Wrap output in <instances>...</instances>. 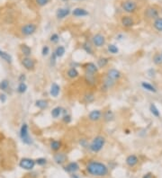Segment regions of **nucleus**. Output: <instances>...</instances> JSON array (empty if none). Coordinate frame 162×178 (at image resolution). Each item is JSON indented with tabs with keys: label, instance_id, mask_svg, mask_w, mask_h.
Instances as JSON below:
<instances>
[{
	"label": "nucleus",
	"instance_id": "obj_30",
	"mask_svg": "<svg viewBox=\"0 0 162 178\" xmlns=\"http://www.w3.org/2000/svg\"><path fill=\"white\" fill-rule=\"evenodd\" d=\"M150 111H151V114H152L153 116H155V117H159V116H160V113H159V111L158 107L155 105L154 104H151V105H150Z\"/></svg>",
	"mask_w": 162,
	"mask_h": 178
},
{
	"label": "nucleus",
	"instance_id": "obj_14",
	"mask_svg": "<svg viewBox=\"0 0 162 178\" xmlns=\"http://www.w3.org/2000/svg\"><path fill=\"white\" fill-rule=\"evenodd\" d=\"M139 163V158H138V156H135V155H130V156H128L126 157V164L129 167H133L137 165V164Z\"/></svg>",
	"mask_w": 162,
	"mask_h": 178
},
{
	"label": "nucleus",
	"instance_id": "obj_24",
	"mask_svg": "<svg viewBox=\"0 0 162 178\" xmlns=\"http://www.w3.org/2000/svg\"><path fill=\"white\" fill-rule=\"evenodd\" d=\"M141 86H142L143 89L145 90L148 91V92H151V93H156L157 92V89L154 86H152L151 84L148 83V82H141Z\"/></svg>",
	"mask_w": 162,
	"mask_h": 178
},
{
	"label": "nucleus",
	"instance_id": "obj_12",
	"mask_svg": "<svg viewBox=\"0 0 162 178\" xmlns=\"http://www.w3.org/2000/svg\"><path fill=\"white\" fill-rule=\"evenodd\" d=\"M102 115H103V113L100 110H94L89 113L88 119L92 121H98L99 120H101V118H102Z\"/></svg>",
	"mask_w": 162,
	"mask_h": 178
},
{
	"label": "nucleus",
	"instance_id": "obj_10",
	"mask_svg": "<svg viewBox=\"0 0 162 178\" xmlns=\"http://www.w3.org/2000/svg\"><path fill=\"white\" fill-rule=\"evenodd\" d=\"M121 24L125 28H131L135 24L134 20L132 16H124L121 18Z\"/></svg>",
	"mask_w": 162,
	"mask_h": 178
},
{
	"label": "nucleus",
	"instance_id": "obj_13",
	"mask_svg": "<svg viewBox=\"0 0 162 178\" xmlns=\"http://www.w3.org/2000/svg\"><path fill=\"white\" fill-rule=\"evenodd\" d=\"M68 159L67 155L65 153H56L54 155V161H55L58 165H62Z\"/></svg>",
	"mask_w": 162,
	"mask_h": 178
},
{
	"label": "nucleus",
	"instance_id": "obj_20",
	"mask_svg": "<svg viewBox=\"0 0 162 178\" xmlns=\"http://www.w3.org/2000/svg\"><path fill=\"white\" fill-rule=\"evenodd\" d=\"M59 91H60V87L58 84L56 83H53L51 86V89H50V94L51 96L53 97H58V95L59 94Z\"/></svg>",
	"mask_w": 162,
	"mask_h": 178
},
{
	"label": "nucleus",
	"instance_id": "obj_37",
	"mask_svg": "<svg viewBox=\"0 0 162 178\" xmlns=\"http://www.w3.org/2000/svg\"><path fill=\"white\" fill-rule=\"evenodd\" d=\"M153 62L156 64V65H160L162 64V57H161V54L159 53H156L153 57Z\"/></svg>",
	"mask_w": 162,
	"mask_h": 178
},
{
	"label": "nucleus",
	"instance_id": "obj_42",
	"mask_svg": "<svg viewBox=\"0 0 162 178\" xmlns=\"http://www.w3.org/2000/svg\"><path fill=\"white\" fill-rule=\"evenodd\" d=\"M35 163L39 166H44L45 164L47 163V160L45 158H43V157H41V158H37L35 160Z\"/></svg>",
	"mask_w": 162,
	"mask_h": 178
},
{
	"label": "nucleus",
	"instance_id": "obj_44",
	"mask_svg": "<svg viewBox=\"0 0 162 178\" xmlns=\"http://www.w3.org/2000/svg\"><path fill=\"white\" fill-rule=\"evenodd\" d=\"M62 121L65 122V123H70L71 121V116L69 115V114H64L63 115V118H62Z\"/></svg>",
	"mask_w": 162,
	"mask_h": 178
},
{
	"label": "nucleus",
	"instance_id": "obj_34",
	"mask_svg": "<svg viewBox=\"0 0 162 178\" xmlns=\"http://www.w3.org/2000/svg\"><path fill=\"white\" fill-rule=\"evenodd\" d=\"M16 91L19 94H24L27 91V86L24 82H23V83H19V85L16 88Z\"/></svg>",
	"mask_w": 162,
	"mask_h": 178
},
{
	"label": "nucleus",
	"instance_id": "obj_25",
	"mask_svg": "<svg viewBox=\"0 0 162 178\" xmlns=\"http://www.w3.org/2000/svg\"><path fill=\"white\" fill-rule=\"evenodd\" d=\"M48 105H49L48 101L43 100V99H40L35 102V106L38 107L39 109H41V110H44V109L48 107Z\"/></svg>",
	"mask_w": 162,
	"mask_h": 178
},
{
	"label": "nucleus",
	"instance_id": "obj_21",
	"mask_svg": "<svg viewBox=\"0 0 162 178\" xmlns=\"http://www.w3.org/2000/svg\"><path fill=\"white\" fill-rule=\"evenodd\" d=\"M114 84H115V81L106 77V78H105V81L103 82V86H102V88H104L105 90H108V89H111V88L114 86Z\"/></svg>",
	"mask_w": 162,
	"mask_h": 178
},
{
	"label": "nucleus",
	"instance_id": "obj_51",
	"mask_svg": "<svg viewBox=\"0 0 162 178\" xmlns=\"http://www.w3.org/2000/svg\"><path fill=\"white\" fill-rule=\"evenodd\" d=\"M1 51H1V50H0V54H1Z\"/></svg>",
	"mask_w": 162,
	"mask_h": 178
},
{
	"label": "nucleus",
	"instance_id": "obj_48",
	"mask_svg": "<svg viewBox=\"0 0 162 178\" xmlns=\"http://www.w3.org/2000/svg\"><path fill=\"white\" fill-rule=\"evenodd\" d=\"M79 143H80V145L81 146H83L84 148H86L87 147V144H86V140H85V139H82L80 141H79Z\"/></svg>",
	"mask_w": 162,
	"mask_h": 178
},
{
	"label": "nucleus",
	"instance_id": "obj_39",
	"mask_svg": "<svg viewBox=\"0 0 162 178\" xmlns=\"http://www.w3.org/2000/svg\"><path fill=\"white\" fill-rule=\"evenodd\" d=\"M84 100L86 102H92L95 101V96H94V94H86L84 95Z\"/></svg>",
	"mask_w": 162,
	"mask_h": 178
},
{
	"label": "nucleus",
	"instance_id": "obj_19",
	"mask_svg": "<svg viewBox=\"0 0 162 178\" xmlns=\"http://www.w3.org/2000/svg\"><path fill=\"white\" fill-rule=\"evenodd\" d=\"M70 13V8H59L58 9L56 16L59 19H63L65 17H67Z\"/></svg>",
	"mask_w": 162,
	"mask_h": 178
},
{
	"label": "nucleus",
	"instance_id": "obj_29",
	"mask_svg": "<svg viewBox=\"0 0 162 178\" xmlns=\"http://www.w3.org/2000/svg\"><path fill=\"white\" fill-rule=\"evenodd\" d=\"M62 108L61 107H55V108H53L52 109V111H51V116L53 118H59L60 115H61L62 113Z\"/></svg>",
	"mask_w": 162,
	"mask_h": 178
},
{
	"label": "nucleus",
	"instance_id": "obj_11",
	"mask_svg": "<svg viewBox=\"0 0 162 178\" xmlns=\"http://www.w3.org/2000/svg\"><path fill=\"white\" fill-rule=\"evenodd\" d=\"M106 77L111 78V79H113V80H114V81H116V80H119L121 78L122 73L119 70L115 69V68H111V69H109V70L107 71Z\"/></svg>",
	"mask_w": 162,
	"mask_h": 178
},
{
	"label": "nucleus",
	"instance_id": "obj_32",
	"mask_svg": "<svg viewBox=\"0 0 162 178\" xmlns=\"http://www.w3.org/2000/svg\"><path fill=\"white\" fill-rule=\"evenodd\" d=\"M65 51H66V50H65V48L63 46H58L57 49L55 50V51H54V53L56 54L57 58H61L62 56H64Z\"/></svg>",
	"mask_w": 162,
	"mask_h": 178
},
{
	"label": "nucleus",
	"instance_id": "obj_43",
	"mask_svg": "<svg viewBox=\"0 0 162 178\" xmlns=\"http://www.w3.org/2000/svg\"><path fill=\"white\" fill-rule=\"evenodd\" d=\"M49 52H50V48L47 46V45L43 46V50H42L43 56H47V55L49 54Z\"/></svg>",
	"mask_w": 162,
	"mask_h": 178
},
{
	"label": "nucleus",
	"instance_id": "obj_7",
	"mask_svg": "<svg viewBox=\"0 0 162 178\" xmlns=\"http://www.w3.org/2000/svg\"><path fill=\"white\" fill-rule=\"evenodd\" d=\"M35 160H33L32 158H28V157H24V158H22L21 161L19 163V167L25 169V170H32L35 166Z\"/></svg>",
	"mask_w": 162,
	"mask_h": 178
},
{
	"label": "nucleus",
	"instance_id": "obj_41",
	"mask_svg": "<svg viewBox=\"0 0 162 178\" xmlns=\"http://www.w3.org/2000/svg\"><path fill=\"white\" fill-rule=\"evenodd\" d=\"M51 0H35V3L37 4V5L39 6H44L48 4Z\"/></svg>",
	"mask_w": 162,
	"mask_h": 178
},
{
	"label": "nucleus",
	"instance_id": "obj_28",
	"mask_svg": "<svg viewBox=\"0 0 162 178\" xmlns=\"http://www.w3.org/2000/svg\"><path fill=\"white\" fill-rule=\"evenodd\" d=\"M0 58H1L3 60H5V62L8 63V64H11L12 61H13L12 56L10 55L9 53L5 52V51H1V54H0Z\"/></svg>",
	"mask_w": 162,
	"mask_h": 178
},
{
	"label": "nucleus",
	"instance_id": "obj_50",
	"mask_svg": "<svg viewBox=\"0 0 162 178\" xmlns=\"http://www.w3.org/2000/svg\"><path fill=\"white\" fill-rule=\"evenodd\" d=\"M160 12H161V13H162V8H161V10H160Z\"/></svg>",
	"mask_w": 162,
	"mask_h": 178
},
{
	"label": "nucleus",
	"instance_id": "obj_1",
	"mask_svg": "<svg viewBox=\"0 0 162 178\" xmlns=\"http://www.w3.org/2000/svg\"><path fill=\"white\" fill-rule=\"evenodd\" d=\"M86 171L91 175L98 177L105 176L109 172L108 167L105 164L98 161H90L86 166Z\"/></svg>",
	"mask_w": 162,
	"mask_h": 178
},
{
	"label": "nucleus",
	"instance_id": "obj_8",
	"mask_svg": "<svg viewBox=\"0 0 162 178\" xmlns=\"http://www.w3.org/2000/svg\"><path fill=\"white\" fill-rule=\"evenodd\" d=\"M22 65L24 66V67L26 70H33L35 68V61L32 59H31L30 57H24L21 60Z\"/></svg>",
	"mask_w": 162,
	"mask_h": 178
},
{
	"label": "nucleus",
	"instance_id": "obj_17",
	"mask_svg": "<svg viewBox=\"0 0 162 178\" xmlns=\"http://www.w3.org/2000/svg\"><path fill=\"white\" fill-rule=\"evenodd\" d=\"M85 81L89 86H94L95 84H96V75L86 72L85 73Z\"/></svg>",
	"mask_w": 162,
	"mask_h": 178
},
{
	"label": "nucleus",
	"instance_id": "obj_5",
	"mask_svg": "<svg viewBox=\"0 0 162 178\" xmlns=\"http://www.w3.org/2000/svg\"><path fill=\"white\" fill-rule=\"evenodd\" d=\"M37 30V25L35 24L29 23L25 24L21 27V33L24 36H31Z\"/></svg>",
	"mask_w": 162,
	"mask_h": 178
},
{
	"label": "nucleus",
	"instance_id": "obj_23",
	"mask_svg": "<svg viewBox=\"0 0 162 178\" xmlns=\"http://www.w3.org/2000/svg\"><path fill=\"white\" fill-rule=\"evenodd\" d=\"M61 146H62L61 141L56 140H51V144H50V147H51V148L53 150V151H58V150L60 149Z\"/></svg>",
	"mask_w": 162,
	"mask_h": 178
},
{
	"label": "nucleus",
	"instance_id": "obj_18",
	"mask_svg": "<svg viewBox=\"0 0 162 178\" xmlns=\"http://www.w3.org/2000/svg\"><path fill=\"white\" fill-rule=\"evenodd\" d=\"M78 169H79V166L77 162H71L70 164H68L67 167H65V170L70 173H75Z\"/></svg>",
	"mask_w": 162,
	"mask_h": 178
},
{
	"label": "nucleus",
	"instance_id": "obj_27",
	"mask_svg": "<svg viewBox=\"0 0 162 178\" xmlns=\"http://www.w3.org/2000/svg\"><path fill=\"white\" fill-rule=\"evenodd\" d=\"M78 75H79V73L77 70V68H75V67L70 68V69L68 70V72H67V76L69 77L70 78H71V79H74V78H78Z\"/></svg>",
	"mask_w": 162,
	"mask_h": 178
},
{
	"label": "nucleus",
	"instance_id": "obj_22",
	"mask_svg": "<svg viewBox=\"0 0 162 178\" xmlns=\"http://www.w3.org/2000/svg\"><path fill=\"white\" fill-rule=\"evenodd\" d=\"M20 50H21L22 54L24 57H30L32 54V49L26 44H22L20 46Z\"/></svg>",
	"mask_w": 162,
	"mask_h": 178
},
{
	"label": "nucleus",
	"instance_id": "obj_9",
	"mask_svg": "<svg viewBox=\"0 0 162 178\" xmlns=\"http://www.w3.org/2000/svg\"><path fill=\"white\" fill-rule=\"evenodd\" d=\"M92 42L95 46L100 48V47H103L105 44V38L104 35H102V34L97 33V34H96V35L93 36Z\"/></svg>",
	"mask_w": 162,
	"mask_h": 178
},
{
	"label": "nucleus",
	"instance_id": "obj_46",
	"mask_svg": "<svg viewBox=\"0 0 162 178\" xmlns=\"http://www.w3.org/2000/svg\"><path fill=\"white\" fill-rule=\"evenodd\" d=\"M6 99H7V97H6L5 94H0V102H1L2 104H4V102H6Z\"/></svg>",
	"mask_w": 162,
	"mask_h": 178
},
{
	"label": "nucleus",
	"instance_id": "obj_16",
	"mask_svg": "<svg viewBox=\"0 0 162 178\" xmlns=\"http://www.w3.org/2000/svg\"><path fill=\"white\" fill-rule=\"evenodd\" d=\"M72 15L76 17H83V16H88V12L86 10H85L84 8H80V7H78V8H75L72 12Z\"/></svg>",
	"mask_w": 162,
	"mask_h": 178
},
{
	"label": "nucleus",
	"instance_id": "obj_31",
	"mask_svg": "<svg viewBox=\"0 0 162 178\" xmlns=\"http://www.w3.org/2000/svg\"><path fill=\"white\" fill-rule=\"evenodd\" d=\"M114 118V115H113V113L111 111V110H107L104 113V119L105 121H113Z\"/></svg>",
	"mask_w": 162,
	"mask_h": 178
},
{
	"label": "nucleus",
	"instance_id": "obj_26",
	"mask_svg": "<svg viewBox=\"0 0 162 178\" xmlns=\"http://www.w3.org/2000/svg\"><path fill=\"white\" fill-rule=\"evenodd\" d=\"M153 27L158 32H162V17H158L153 21Z\"/></svg>",
	"mask_w": 162,
	"mask_h": 178
},
{
	"label": "nucleus",
	"instance_id": "obj_40",
	"mask_svg": "<svg viewBox=\"0 0 162 178\" xmlns=\"http://www.w3.org/2000/svg\"><path fill=\"white\" fill-rule=\"evenodd\" d=\"M59 36L57 33H53L50 38L51 42H52V43H57L59 42Z\"/></svg>",
	"mask_w": 162,
	"mask_h": 178
},
{
	"label": "nucleus",
	"instance_id": "obj_35",
	"mask_svg": "<svg viewBox=\"0 0 162 178\" xmlns=\"http://www.w3.org/2000/svg\"><path fill=\"white\" fill-rule=\"evenodd\" d=\"M9 88V81L7 79H4L0 82V90L6 91Z\"/></svg>",
	"mask_w": 162,
	"mask_h": 178
},
{
	"label": "nucleus",
	"instance_id": "obj_6",
	"mask_svg": "<svg viewBox=\"0 0 162 178\" xmlns=\"http://www.w3.org/2000/svg\"><path fill=\"white\" fill-rule=\"evenodd\" d=\"M144 16L148 20H154L159 17V10L156 6H148L144 12Z\"/></svg>",
	"mask_w": 162,
	"mask_h": 178
},
{
	"label": "nucleus",
	"instance_id": "obj_15",
	"mask_svg": "<svg viewBox=\"0 0 162 178\" xmlns=\"http://www.w3.org/2000/svg\"><path fill=\"white\" fill-rule=\"evenodd\" d=\"M85 69H86V72H88V73L96 75L98 71V67L96 64L89 62V63H86L85 65Z\"/></svg>",
	"mask_w": 162,
	"mask_h": 178
},
{
	"label": "nucleus",
	"instance_id": "obj_3",
	"mask_svg": "<svg viewBox=\"0 0 162 178\" xmlns=\"http://www.w3.org/2000/svg\"><path fill=\"white\" fill-rule=\"evenodd\" d=\"M20 138L26 145H31L32 143V138L29 135V128L26 123H23L21 128H20Z\"/></svg>",
	"mask_w": 162,
	"mask_h": 178
},
{
	"label": "nucleus",
	"instance_id": "obj_36",
	"mask_svg": "<svg viewBox=\"0 0 162 178\" xmlns=\"http://www.w3.org/2000/svg\"><path fill=\"white\" fill-rule=\"evenodd\" d=\"M83 49H84V51H85L86 53L90 54V55H93L94 51H93V49H92V47H91V45H90L89 42H85V43L83 44Z\"/></svg>",
	"mask_w": 162,
	"mask_h": 178
},
{
	"label": "nucleus",
	"instance_id": "obj_45",
	"mask_svg": "<svg viewBox=\"0 0 162 178\" xmlns=\"http://www.w3.org/2000/svg\"><path fill=\"white\" fill-rule=\"evenodd\" d=\"M56 58H57L56 54L53 52L51 57V64L52 66H54V65H55V63H56Z\"/></svg>",
	"mask_w": 162,
	"mask_h": 178
},
{
	"label": "nucleus",
	"instance_id": "obj_49",
	"mask_svg": "<svg viewBox=\"0 0 162 178\" xmlns=\"http://www.w3.org/2000/svg\"><path fill=\"white\" fill-rule=\"evenodd\" d=\"M142 178H153V175L151 173H147L143 175Z\"/></svg>",
	"mask_w": 162,
	"mask_h": 178
},
{
	"label": "nucleus",
	"instance_id": "obj_4",
	"mask_svg": "<svg viewBox=\"0 0 162 178\" xmlns=\"http://www.w3.org/2000/svg\"><path fill=\"white\" fill-rule=\"evenodd\" d=\"M122 8H123L124 12L128 13H132L134 12H136L138 8V5L133 0H125V1L122 3Z\"/></svg>",
	"mask_w": 162,
	"mask_h": 178
},
{
	"label": "nucleus",
	"instance_id": "obj_47",
	"mask_svg": "<svg viewBox=\"0 0 162 178\" xmlns=\"http://www.w3.org/2000/svg\"><path fill=\"white\" fill-rule=\"evenodd\" d=\"M25 79H26V77H25V75L24 74H21L19 76V78H18V80H19V82L20 83H23V82H25Z\"/></svg>",
	"mask_w": 162,
	"mask_h": 178
},
{
	"label": "nucleus",
	"instance_id": "obj_52",
	"mask_svg": "<svg viewBox=\"0 0 162 178\" xmlns=\"http://www.w3.org/2000/svg\"><path fill=\"white\" fill-rule=\"evenodd\" d=\"M161 57H162V53H161Z\"/></svg>",
	"mask_w": 162,
	"mask_h": 178
},
{
	"label": "nucleus",
	"instance_id": "obj_38",
	"mask_svg": "<svg viewBox=\"0 0 162 178\" xmlns=\"http://www.w3.org/2000/svg\"><path fill=\"white\" fill-rule=\"evenodd\" d=\"M108 51L112 54H117L119 52V49L113 44H109L108 45Z\"/></svg>",
	"mask_w": 162,
	"mask_h": 178
},
{
	"label": "nucleus",
	"instance_id": "obj_2",
	"mask_svg": "<svg viewBox=\"0 0 162 178\" xmlns=\"http://www.w3.org/2000/svg\"><path fill=\"white\" fill-rule=\"evenodd\" d=\"M105 144V137H103V136H97L96 138H95L92 140L91 144L89 145V149L94 153H97L104 148Z\"/></svg>",
	"mask_w": 162,
	"mask_h": 178
},
{
	"label": "nucleus",
	"instance_id": "obj_33",
	"mask_svg": "<svg viewBox=\"0 0 162 178\" xmlns=\"http://www.w3.org/2000/svg\"><path fill=\"white\" fill-rule=\"evenodd\" d=\"M108 62H109V59H108V58H100L97 60L98 68L99 67H105V66H107Z\"/></svg>",
	"mask_w": 162,
	"mask_h": 178
}]
</instances>
